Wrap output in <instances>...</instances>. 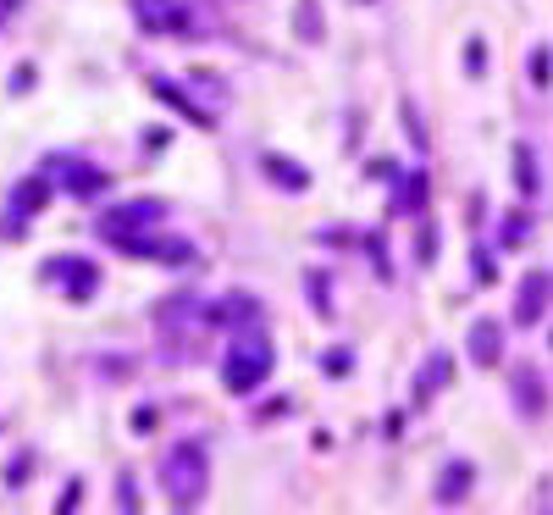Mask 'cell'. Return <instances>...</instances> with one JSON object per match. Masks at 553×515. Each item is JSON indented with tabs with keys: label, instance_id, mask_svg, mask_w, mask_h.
Masks as SVG:
<instances>
[{
	"label": "cell",
	"instance_id": "cell-1",
	"mask_svg": "<svg viewBox=\"0 0 553 515\" xmlns=\"http://www.w3.org/2000/svg\"><path fill=\"white\" fill-rule=\"evenodd\" d=\"M272 338L260 333V327H249V333H238L233 344H227V361H221V382L233 394H255L260 382L272 377Z\"/></svg>",
	"mask_w": 553,
	"mask_h": 515
},
{
	"label": "cell",
	"instance_id": "cell-2",
	"mask_svg": "<svg viewBox=\"0 0 553 515\" xmlns=\"http://www.w3.org/2000/svg\"><path fill=\"white\" fill-rule=\"evenodd\" d=\"M205 449L200 443H172V455H167V466H160V488H167V499L177 504V510H188V504H200V493H205Z\"/></svg>",
	"mask_w": 553,
	"mask_h": 515
},
{
	"label": "cell",
	"instance_id": "cell-3",
	"mask_svg": "<svg viewBox=\"0 0 553 515\" xmlns=\"http://www.w3.org/2000/svg\"><path fill=\"white\" fill-rule=\"evenodd\" d=\"M160 216H167V211H160L155 200H134V205L106 211V216H100V233H106V239H117V244L127 249L134 239H144L150 228H160Z\"/></svg>",
	"mask_w": 553,
	"mask_h": 515
},
{
	"label": "cell",
	"instance_id": "cell-4",
	"mask_svg": "<svg viewBox=\"0 0 553 515\" xmlns=\"http://www.w3.org/2000/svg\"><path fill=\"white\" fill-rule=\"evenodd\" d=\"M144 34H188V6L183 0H134Z\"/></svg>",
	"mask_w": 553,
	"mask_h": 515
},
{
	"label": "cell",
	"instance_id": "cell-5",
	"mask_svg": "<svg viewBox=\"0 0 553 515\" xmlns=\"http://www.w3.org/2000/svg\"><path fill=\"white\" fill-rule=\"evenodd\" d=\"M542 305H548V272H531L526 283H520V305H514V321H520V327H531V321L542 316Z\"/></svg>",
	"mask_w": 553,
	"mask_h": 515
},
{
	"label": "cell",
	"instance_id": "cell-6",
	"mask_svg": "<svg viewBox=\"0 0 553 515\" xmlns=\"http://www.w3.org/2000/svg\"><path fill=\"white\" fill-rule=\"evenodd\" d=\"M471 482H476V466H471V460H448V466H443V482H437V499H443V504L465 499Z\"/></svg>",
	"mask_w": 553,
	"mask_h": 515
},
{
	"label": "cell",
	"instance_id": "cell-7",
	"mask_svg": "<svg viewBox=\"0 0 553 515\" xmlns=\"http://www.w3.org/2000/svg\"><path fill=\"white\" fill-rule=\"evenodd\" d=\"M471 361L476 366H498V321H476L471 327Z\"/></svg>",
	"mask_w": 553,
	"mask_h": 515
},
{
	"label": "cell",
	"instance_id": "cell-8",
	"mask_svg": "<svg viewBox=\"0 0 553 515\" xmlns=\"http://www.w3.org/2000/svg\"><path fill=\"white\" fill-rule=\"evenodd\" d=\"M448 366H454L448 355H432V361H427V371H415V399H420V405H427V399H432V394L443 388V377H448Z\"/></svg>",
	"mask_w": 553,
	"mask_h": 515
},
{
	"label": "cell",
	"instance_id": "cell-9",
	"mask_svg": "<svg viewBox=\"0 0 553 515\" xmlns=\"http://www.w3.org/2000/svg\"><path fill=\"white\" fill-rule=\"evenodd\" d=\"M514 399H520V410H526V415H537V410H542L537 371H531V366H520V371H514Z\"/></svg>",
	"mask_w": 553,
	"mask_h": 515
},
{
	"label": "cell",
	"instance_id": "cell-10",
	"mask_svg": "<svg viewBox=\"0 0 553 515\" xmlns=\"http://www.w3.org/2000/svg\"><path fill=\"white\" fill-rule=\"evenodd\" d=\"M299 39H321V12H315V0H299Z\"/></svg>",
	"mask_w": 553,
	"mask_h": 515
},
{
	"label": "cell",
	"instance_id": "cell-11",
	"mask_svg": "<svg viewBox=\"0 0 553 515\" xmlns=\"http://www.w3.org/2000/svg\"><path fill=\"white\" fill-rule=\"evenodd\" d=\"M427 205V178H410V188H404V205L399 211H420Z\"/></svg>",
	"mask_w": 553,
	"mask_h": 515
},
{
	"label": "cell",
	"instance_id": "cell-12",
	"mask_svg": "<svg viewBox=\"0 0 553 515\" xmlns=\"http://www.w3.org/2000/svg\"><path fill=\"white\" fill-rule=\"evenodd\" d=\"M266 167H272V172H277L282 183H294V188H305V172H299V167H282V155H266Z\"/></svg>",
	"mask_w": 553,
	"mask_h": 515
},
{
	"label": "cell",
	"instance_id": "cell-13",
	"mask_svg": "<svg viewBox=\"0 0 553 515\" xmlns=\"http://www.w3.org/2000/svg\"><path fill=\"white\" fill-rule=\"evenodd\" d=\"M514 161H520V188H526V195H531V183H537V172H531V150L520 144V150H514Z\"/></svg>",
	"mask_w": 553,
	"mask_h": 515
},
{
	"label": "cell",
	"instance_id": "cell-14",
	"mask_svg": "<svg viewBox=\"0 0 553 515\" xmlns=\"http://www.w3.org/2000/svg\"><path fill=\"white\" fill-rule=\"evenodd\" d=\"M531 78H537V83H548V50H537V56H531Z\"/></svg>",
	"mask_w": 553,
	"mask_h": 515
}]
</instances>
